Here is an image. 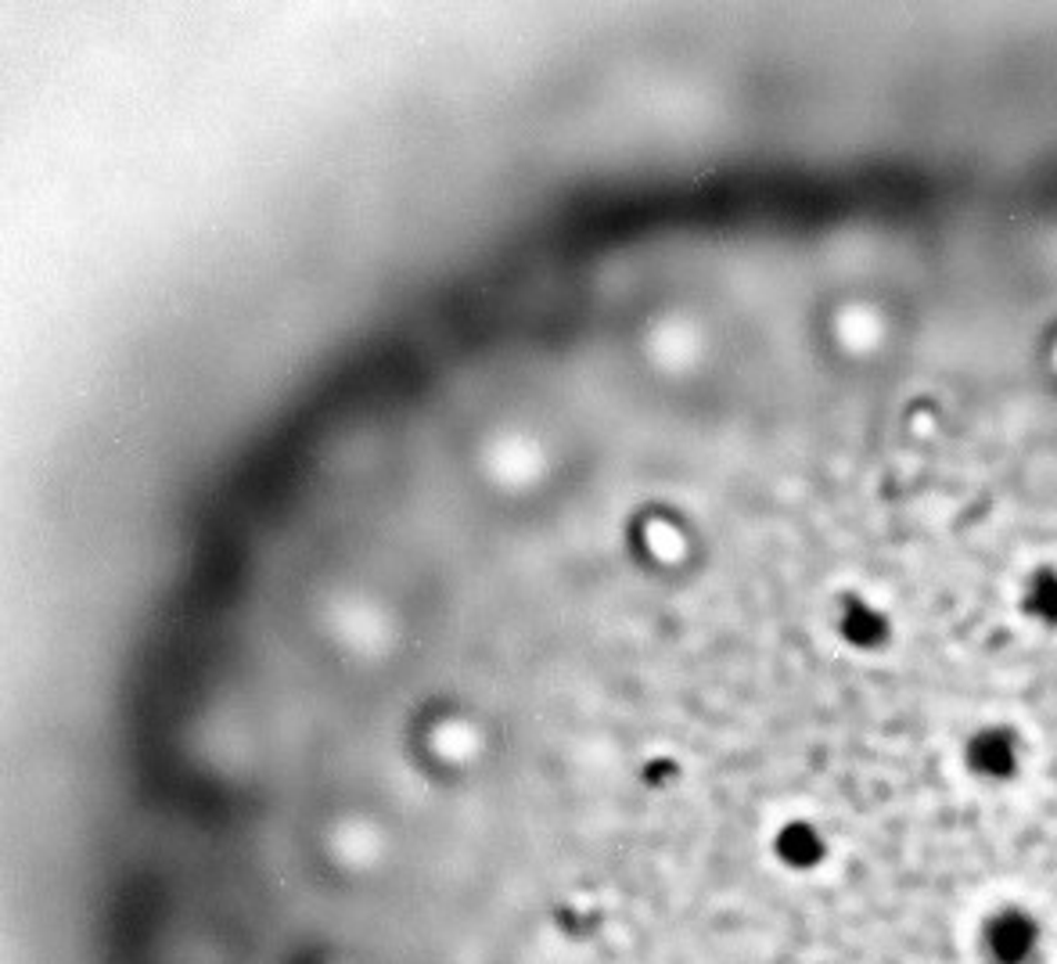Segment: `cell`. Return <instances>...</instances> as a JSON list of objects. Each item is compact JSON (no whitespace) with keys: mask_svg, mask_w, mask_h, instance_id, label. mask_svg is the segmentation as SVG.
Instances as JSON below:
<instances>
[{"mask_svg":"<svg viewBox=\"0 0 1057 964\" xmlns=\"http://www.w3.org/2000/svg\"><path fill=\"white\" fill-rule=\"evenodd\" d=\"M968 760H972L975 771L1000 777V774L1015 771L1018 752H1015V745H1010V737H1007L1004 731H986V734H978L975 742H972Z\"/></svg>","mask_w":1057,"mask_h":964,"instance_id":"1","label":"cell"},{"mask_svg":"<svg viewBox=\"0 0 1057 964\" xmlns=\"http://www.w3.org/2000/svg\"><path fill=\"white\" fill-rule=\"evenodd\" d=\"M993 951H996V957H1004V961H1018V957H1025L1033 951V925L1025 922V917H1018V914H1007L1000 925H996V932H993Z\"/></svg>","mask_w":1057,"mask_h":964,"instance_id":"2","label":"cell"},{"mask_svg":"<svg viewBox=\"0 0 1057 964\" xmlns=\"http://www.w3.org/2000/svg\"><path fill=\"white\" fill-rule=\"evenodd\" d=\"M777 853L788 864H795V867H809V864L821 861V839L813 835L806 824H792V827H784V832H781Z\"/></svg>","mask_w":1057,"mask_h":964,"instance_id":"3","label":"cell"},{"mask_svg":"<svg viewBox=\"0 0 1057 964\" xmlns=\"http://www.w3.org/2000/svg\"><path fill=\"white\" fill-rule=\"evenodd\" d=\"M1025 605H1029L1039 620L1057 623V572H1050V569L1036 572L1033 583H1029V598H1025Z\"/></svg>","mask_w":1057,"mask_h":964,"instance_id":"4","label":"cell"},{"mask_svg":"<svg viewBox=\"0 0 1057 964\" xmlns=\"http://www.w3.org/2000/svg\"><path fill=\"white\" fill-rule=\"evenodd\" d=\"M845 634L856 644H878L885 637V623L878 612H870L867 605H856L845 615Z\"/></svg>","mask_w":1057,"mask_h":964,"instance_id":"5","label":"cell"}]
</instances>
